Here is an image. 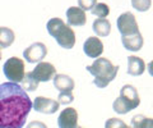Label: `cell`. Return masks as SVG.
<instances>
[{"label": "cell", "mask_w": 153, "mask_h": 128, "mask_svg": "<svg viewBox=\"0 0 153 128\" xmlns=\"http://www.w3.org/2000/svg\"><path fill=\"white\" fill-rule=\"evenodd\" d=\"M33 109L28 94L18 83L0 85V128H22Z\"/></svg>", "instance_id": "1"}, {"label": "cell", "mask_w": 153, "mask_h": 128, "mask_svg": "<svg viewBox=\"0 0 153 128\" xmlns=\"http://www.w3.org/2000/svg\"><path fill=\"white\" fill-rule=\"evenodd\" d=\"M87 70L94 77L93 83L98 88H105L107 85L114 81L119 72V67L114 65L106 58H97L93 64L87 67Z\"/></svg>", "instance_id": "2"}, {"label": "cell", "mask_w": 153, "mask_h": 128, "mask_svg": "<svg viewBox=\"0 0 153 128\" xmlns=\"http://www.w3.org/2000/svg\"><path fill=\"white\" fill-rule=\"evenodd\" d=\"M47 32L64 49H71L75 44V34L60 18H51L47 22Z\"/></svg>", "instance_id": "3"}, {"label": "cell", "mask_w": 153, "mask_h": 128, "mask_svg": "<svg viewBox=\"0 0 153 128\" xmlns=\"http://www.w3.org/2000/svg\"><path fill=\"white\" fill-rule=\"evenodd\" d=\"M140 99L137 88L131 85H125L120 90V96L112 104V109L117 114H126L139 106Z\"/></svg>", "instance_id": "4"}, {"label": "cell", "mask_w": 153, "mask_h": 128, "mask_svg": "<svg viewBox=\"0 0 153 128\" xmlns=\"http://www.w3.org/2000/svg\"><path fill=\"white\" fill-rule=\"evenodd\" d=\"M3 72L5 77L9 79V82L13 83H22L25 79V61L19 58H9L3 67Z\"/></svg>", "instance_id": "5"}, {"label": "cell", "mask_w": 153, "mask_h": 128, "mask_svg": "<svg viewBox=\"0 0 153 128\" xmlns=\"http://www.w3.org/2000/svg\"><path fill=\"white\" fill-rule=\"evenodd\" d=\"M116 26L121 36H130V35H135L139 32L137 19L133 16V13L130 12H125L121 16H119L116 21Z\"/></svg>", "instance_id": "6"}, {"label": "cell", "mask_w": 153, "mask_h": 128, "mask_svg": "<svg viewBox=\"0 0 153 128\" xmlns=\"http://www.w3.org/2000/svg\"><path fill=\"white\" fill-rule=\"evenodd\" d=\"M47 55V47L42 42H35L23 51V56L28 63H41Z\"/></svg>", "instance_id": "7"}, {"label": "cell", "mask_w": 153, "mask_h": 128, "mask_svg": "<svg viewBox=\"0 0 153 128\" xmlns=\"http://www.w3.org/2000/svg\"><path fill=\"white\" fill-rule=\"evenodd\" d=\"M32 76L35 77L36 81L38 82H49L54 79L56 70L55 67L51 63H46V61H41L36 65V68L32 70Z\"/></svg>", "instance_id": "8"}, {"label": "cell", "mask_w": 153, "mask_h": 128, "mask_svg": "<svg viewBox=\"0 0 153 128\" xmlns=\"http://www.w3.org/2000/svg\"><path fill=\"white\" fill-rule=\"evenodd\" d=\"M59 106L60 104L57 100H52V99L44 96H38L33 101V109L38 113H42V114H54L59 109Z\"/></svg>", "instance_id": "9"}, {"label": "cell", "mask_w": 153, "mask_h": 128, "mask_svg": "<svg viewBox=\"0 0 153 128\" xmlns=\"http://www.w3.org/2000/svg\"><path fill=\"white\" fill-rule=\"evenodd\" d=\"M59 128H78V113L74 108H65L57 118Z\"/></svg>", "instance_id": "10"}, {"label": "cell", "mask_w": 153, "mask_h": 128, "mask_svg": "<svg viewBox=\"0 0 153 128\" xmlns=\"http://www.w3.org/2000/svg\"><path fill=\"white\" fill-rule=\"evenodd\" d=\"M83 51L85 53V55L89 56V58H98V56L103 53L102 41L100 40L98 37H94V36L88 37V39L84 41Z\"/></svg>", "instance_id": "11"}, {"label": "cell", "mask_w": 153, "mask_h": 128, "mask_svg": "<svg viewBox=\"0 0 153 128\" xmlns=\"http://www.w3.org/2000/svg\"><path fill=\"white\" fill-rule=\"evenodd\" d=\"M66 19H68L69 26H84L87 22V17L83 9H80L79 7H70L66 10Z\"/></svg>", "instance_id": "12"}, {"label": "cell", "mask_w": 153, "mask_h": 128, "mask_svg": "<svg viewBox=\"0 0 153 128\" xmlns=\"http://www.w3.org/2000/svg\"><path fill=\"white\" fill-rule=\"evenodd\" d=\"M54 87L59 90L60 92H71L74 90V81L73 78L66 74H55L54 77Z\"/></svg>", "instance_id": "13"}, {"label": "cell", "mask_w": 153, "mask_h": 128, "mask_svg": "<svg viewBox=\"0 0 153 128\" xmlns=\"http://www.w3.org/2000/svg\"><path fill=\"white\" fill-rule=\"evenodd\" d=\"M146 70V63L142 58L138 56H128V74L130 76H140Z\"/></svg>", "instance_id": "14"}, {"label": "cell", "mask_w": 153, "mask_h": 128, "mask_svg": "<svg viewBox=\"0 0 153 128\" xmlns=\"http://www.w3.org/2000/svg\"><path fill=\"white\" fill-rule=\"evenodd\" d=\"M121 42H123V45L125 49L130 50V51H139L143 46V37L140 35V32H138L135 35L123 36Z\"/></svg>", "instance_id": "15"}, {"label": "cell", "mask_w": 153, "mask_h": 128, "mask_svg": "<svg viewBox=\"0 0 153 128\" xmlns=\"http://www.w3.org/2000/svg\"><path fill=\"white\" fill-rule=\"evenodd\" d=\"M92 30L97 36L106 37L111 32V23L106 18H97V19H94L92 25Z\"/></svg>", "instance_id": "16"}, {"label": "cell", "mask_w": 153, "mask_h": 128, "mask_svg": "<svg viewBox=\"0 0 153 128\" xmlns=\"http://www.w3.org/2000/svg\"><path fill=\"white\" fill-rule=\"evenodd\" d=\"M14 39H16V35L10 28L0 27V47L7 49L14 42Z\"/></svg>", "instance_id": "17"}, {"label": "cell", "mask_w": 153, "mask_h": 128, "mask_svg": "<svg viewBox=\"0 0 153 128\" xmlns=\"http://www.w3.org/2000/svg\"><path fill=\"white\" fill-rule=\"evenodd\" d=\"M131 128H153V118L144 115H134L131 118Z\"/></svg>", "instance_id": "18"}, {"label": "cell", "mask_w": 153, "mask_h": 128, "mask_svg": "<svg viewBox=\"0 0 153 128\" xmlns=\"http://www.w3.org/2000/svg\"><path fill=\"white\" fill-rule=\"evenodd\" d=\"M38 81H36L35 77L32 76L31 72L26 73L25 76V79L22 81V87L26 90V91H36V90L38 88Z\"/></svg>", "instance_id": "19"}, {"label": "cell", "mask_w": 153, "mask_h": 128, "mask_svg": "<svg viewBox=\"0 0 153 128\" xmlns=\"http://www.w3.org/2000/svg\"><path fill=\"white\" fill-rule=\"evenodd\" d=\"M91 12H92L93 16H97L98 18H105V17L108 16L110 8H108V5H106L105 3H97V4L94 5V8H93Z\"/></svg>", "instance_id": "20"}, {"label": "cell", "mask_w": 153, "mask_h": 128, "mask_svg": "<svg viewBox=\"0 0 153 128\" xmlns=\"http://www.w3.org/2000/svg\"><path fill=\"white\" fill-rule=\"evenodd\" d=\"M131 5L138 12H147L151 8L152 1L151 0H131Z\"/></svg>", "instance_id": "21"}, {"label": "cell", "mask_w": 153, "mask_h": 128, "mask_svg": "<svg viewBox=\"0 0 153 128\" xmlns=\"http://www.w3.org/2000/svg\"><path fill=\"white\" fill-rule=\"evenodd\" d=\"M105 128H131L128 124H125L121 119H117V118H110L105 123Z\"/></svg>", "instance_id": "22"}, {"label": "cell", "mask_w": 153, "mask_h": 128, "mask_svg": "<svg viewBox=\"0 0 153 128\" xmlns=\"http://www.w3.org/2000/svg\"><path fill=\"white\" fill-rule=\"evenodd\" d=\"M57 101H59L60 105H68V104L74 101V96L70 91L69 92H60L59 96H57Z\"/></svg>", "instance_id": "23"}, {"label": "cell", "mask_w": 153, "mask_h": 128, "mask_svg": "<svg viewBox=\"0 0 153 128\" xmlns=\"http://www.w3.org/2000/svg\"><path fill=\"white\" fill-rule=\"evenodd\" d=\"M97 4V0H78V5L83 10H92L94 5Z\"/></svg>", "instance_id": "24"}, {"label": "cell", "mask_w": 153, "mask_h": 128, "mask_svg": "<svg viewBox=\"0 0 153 128\" xmlns=\"http://www.w3.org/2000/svg\"><path fill=\"white\" fill-rule=\"evenodd\" d=\"M26 128H47L45 123H42L40 121H33V122H30L27 124Z\"/></svg>", "instance_id": "25"}, {"label": "cell", "mask_w": 153, "mask_h": 128, "mask_svg": "<svg viewBox=\"0 0 153 128\" xmlns=\"http://www.w3.org/2000/svg\"><path fill=\"white\" fill-rule=\"evenodd\" d=\"M148 72H149V74L153 77V60L151 61L149 64H148Z\"/></svg>", "instance_id": "26"}, {"label": "cell", "mask_w": 153, "mask_h": 128, "mask_svg": "<svg viewBox=\"0 0 153 128\" xmlns=\"http://www.w3.org/2000/svg\"><path fill=\"white\" fill-rule=\"evenodd\" d=\"M0 49H1V47H0ZM0 60H1V50H0Z\"/></svg>", "instance_id": "27"}, {"label": "cell", "mask_w": 153, "mask_h": 128, "mask_svg": "<svg viewBox=\"0 0 153 128\" xmlns=\"http://www.w3.org/2000/svg\"><path fill=\"white\" fill-rule=\"evenodd\" d=\"M78 128H82V127H78Z\"/></svg>", "instance_id": "28"}]
</instances>
